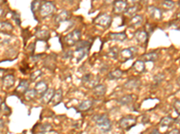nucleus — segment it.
Instances as JSON below:
<instances>
[{
	"instance_id": "obj_39",
	"label": "nucleus",
	"mask_w": 180,
	"mask_h": 134,
	"mask_svg": "<svg viewBox=\"0 0 180 134\" xmlns=\"http://www.w3.org/2000/svg\"><path fill=\"white\" fill-rule=\"evenodd\" d=\"M92 77H93V75L91 73H87V74L83 75V77H82V82L85 83V84H87L91 81Z\"/></svg>"
},
{
	"instance_id": "obj_42",
	"label": "nucleus",
	"mask_w": 180,
	"mask_h": 134,
	"mask_svg": "<svg viewBox=\"0 0 180 134\" xmlns=\"http://www.w3.org/2000/svg\"><path fill=\"white\" fill-rule=\"evenodd\" d=\"M63 57H64L65 59L73 58V51H71V50L65 51V52H64V55H63Z\"/></svg>"
},
{
	"instance_id": "obj_5",
	"label": "nucleus",
	"mask_w": 180,
	"mask_h": 134,
	"mask_svg": "<svg viewBox=\"0 0 180 134\" xmlns=\"http://www.w3.org/2000/svg\"><path fill=\"white\" fill-rule=\"evenodd\" d=\"M136 53H137V48L135 47H128V48H125V49H123L122 51H120L117 59H119L120 62L124 63L126 61L133 59L135 56Z\"/></svg>"
},
{
	"instance_id": "obj_20",
	"label": "nucleus",
	"mask_w": 180,
	"mask_h": 134,
	"mask_svg": "<svg viewBox=\"0 0 180 134\" xmlns=\"http://www.w3.org/2000/svg\"><path fill=\"white\" fill-rule=\"evenodd\" d=\"M29 90V82L27 80H21L18 87L15 89V92L18 94H23Z\"/></svg>"
},
{
	"instance_id": "obj_19",
	"label": "nucleus",
	"mask_w": 180,
	"mask_h": 134,
	"mask_svg": "<svg viewBox=\"0 0 180 134\" xmlns=\"http://www.w3.org/2000/svg\"><path fill=\"white\" fill-rule=\"evenodd\" d=\"M159 59V53L156 51L149 52L146 53L142 56V60L143 62H156Z\"/></svg>"
},
{
	"instance_id": "obj_41",
	"label": "nucleus",
	"mask_w": 180,
	"mask_h": 134,
	"mask_svg": "<svg viewBox=\"0 0 180 134\" xmlns=\"http://www.w3.org/2000/svg\"><path fill=\"white\" fill-rule=\"evenodd\" d=\"M173 107H174L176 113L180 115V100H178H178H175V102H174V104H173Z\"/></svg>"
},
{
	"instance_id": "obj_53",
	"label": "nucleus",
	"mask_w": 180,
	"mask_h": 134,
	"mask_svg": "<svg viewBox=\"0 0 180 134\" xmlns=\"http://www.w3.org/2000/svg\"><path fill=\"white\" fill-rule=\"evenodd\" d=\"M2 103H3V102H2V98H0V106H1V105H2Z\"/></svg>"
},
{
	"instance_id": "obj_4",
	"label": "nucleus",
	"mask_w": 180,
	"mask_h": 134,
	"mask_svg": "<svg viewBox=\"0 0 180 134\" xmlns=\"http://www.w3.org/2000/svg\"><path fill=\"white\" fill-rule=\"evenodd\" d=\"M136 118L133 115H127L120 119L118 122V125L121 129L124 131H130L133 127L136 125Z\"/></svg>"
},
{
	"instance_id": "obj_7",
	"label": "nucleus",
	"mask_w": 180,
	"mask_h": 134,
	"mask_svg": "<svg viewBox=\"0 0 180 134\" xmlns=\"http://www.w3.org/2000/svg\"><path fill=\"white\" fill-rule=\"evenodd\" d=\"M128 7V3L124 0L114 1L113 3V13L114 14H121L125 12Z\"/></svg>"
},
{
	"instance_id": "obj_54",
	"label": "nucleus",
	"mask_w": 180,
	"mask_h": 134,
	"mask_svg": "<svg viewBox=\"0 0 180 134\" xmlns=\"http://www.w3.org/2000/svg\"><path fill=\"white\" fill-rule=\"evenodd\" d=\"M178 5H179V6H180V1H179V2H178Z\"/></svg>"
},
{
	"instance_id": "obj_28",
	"label": "nucleus",
	"mask_w": 180,
	"mask_h": 134,
	"mask_svg": "<svg viewBox=\"0 0 180 134\" xmlns=\"http://www.w3.org/2000/svg\"><path fill=\"white\" fill-rule=\"evenodd\" d=\"M175 120L170 117V116H165L163 117L161 120H160V126L161 128H169L170 126H172V124H174Z\"/></svg>"
},
{
	"instance_id": "obj_23",
	"label": "nucleus",
	"mask_w": 180,
	"mask_h": 134,
	"mask_svg": "<svg viewBox=\"0 0 180 134\" xmlns=\"http://www.w3.org/2000/svg\"><path fill=\"white\" fill-rule=\"evenodd\" d=\"M14 30L13 25L9 21H0V32L10 34Z\"/></svg>"
},
{
	"instance_id": "obj_31",
	"label": "nucleus",
	"mask_w": 180,
	"mask_h": 134,
	"mask_svg": "<svg viewBox=\"0 0 180 134\" xmlns=\"http://www.w3.org/2000/svg\"><path fill=\"white\" fill-rule=\"evenodd\" d=\"M37 96V93L34 89H29L25 93H24V98L27 101H32Z\"/></svg>"
},
{
	"instance_id": "obj_52",
	"label": "nucleus",
	"mask_w": 180,
	"mask_h": 134,
	"mask_svg": "<svg viewBox=\"0 0 180 134\" xmlns=\"http://www.w3.org/2000/svg\"><path fill=\"white\" fill-rule=\"evenodd\" d=\"M177 84H178V86L180 87V76L178 77V79H177Z\"/></svg>"
},
{
	"instance_id": "obj_32",
	"label": "nucleus",
	"mask_w": 180,
	"mask_h": 134,
	"mask_svg": "<svg viewBox=\"0 0 180 134\" xmlns=\"http://www.w3.org/2000/svg\"><path fill=\"white\" fill-rule=\"evenodd\" d=\"M165 79V74L163 73H159L153 77V86L160 85Z\"/></svg>"
},
{
	"instance_id": "obj_15",
	"label": "nucleus",
	"mask_w": 180,
	"mask_h": 134,
	"mask_svg": "<svg viewBox=\"0 0 180 134\" xmlns=\"http://www.w3.org/2000/svg\"><path fill=\"white\" fill-rule=\"evenodd\" d=\"M89 50L83 49V48H76L75 51H73V58H75L76 62H80L88 53Z\"/></svg>"
},
{
	"instance_id": "obj_11",
	"label": "nucleus",
	"mask_w": 180,
	"mask_h": 134,
	"mask_svg": "<svg viewBox=\"0 0 180 134\" xmlns=\"http://www.w3.org/2000/svg\"><path fill=\"white\" fill-rule=\"evenodd\" d=\"M70 17V13L68 11H61L60 13H59L58 14L55 15L54 17V21L56 24H60L64 21H67Z\"/></svg>"
},
{
	"instance_id": "obj_1",
	"label": "nucleus",
	"mask_w": 180,
	"mask_h": 134,
	"mask_svg": "<svg viewBox=\"0 0 180 134\" xmlns=\"http://www.w3.org/2000/svg\"><path fill=\"white\" fill-rule=\"evenodd\" d=\"M92 120L103 133H106L112 130V122L107 115H95Z\"/></svg>"
},
{
	"instance_id": "obj_26",
	"label": "nucleus",
	"mask_w": 180,
	"mask_h": 134,
	"mask_svg": "<svg viewBox=\"0 0 180 134\" xmlns=\"http://www.w3.org/2000/svg\"><path fill=\"white\" fill-rule=\"evenodd\" d=\"M123 75H124V73H123L121 70L116 69V70H114V71H112V72L108 73L107 78H108V80H110V81H115V80L121 79V78L123 77Z\"/></svg>"
},
{
	"instance_id": "obj_25",
	"label": "nucleus",
	"mask_w": 180,
	"mask_h": 134,
	"mask_svg": "<svg viewBox=\"0 0 180 134\" xmlns=\"http://www.w3.org/2000/svg\"><path fill=\"white\" fill-rule=\"evenodd\" d=\"M133 69L137 73H142L145 72V64L142 60H137L134 62L133 64Z\"/></svg>"
},
{
	"instance_id": "obj_48",
	"label": "nucleus",
	"mask_w": 180,
	"mask_h": 134,
	"mask_svg": "<svg viewBox=\"0 0 180 134\" xmlns=\"http://www.w3.org/2000/svg\"><path fill=\"white\" fill-rule=\"evenodd\" d=\"M150 134H161L160 133V131L158 130V129H153L151 132V133Z\"/></svg>"
},
{
	"instance_id": "obj_51",
	"label": "nucleus",
	"mask_w": 180,
	"mask_h": 134,
	"mask_svg": "<svg viewBox=\"0 0 180 134\" xmlns=\"http://www.w3.org/2000/svg\"><path fill=\"white\" fill-rule=\"evenodd\" d=\"M176 18H177L178 20H180V12L179 13H176Z\"/></svg>"
},
{
	"instance_id": "obj_46",
	"label": "nucleus",
	"mask_w": 180,
	"mask_h": 134,
	"mask_svg": "<svg viewBox=\"0 0 180 134\" xmlns=\"http://www.w3.org/2000/svg\"><path fill=\"white\" fill-rule=\"evenodd\" d=\"M41 56V55H37V56H32V62H36L38 60H40V57Z\"/></svg>"
},
{
	"instance_id": "obj_38",
	"label": "nucleus",
	"mask_w": 180,
	"mask_h": 134,
	"mask_svg": "<svg viewBox=\"0 0 180 134\" xmlns=\"http://www.w3.org/2000/svg\"><path fill=\"white\" fill-rule=\"evenodd\" d=\"M0 111L2 112V114H4V115H8L11 113L10 108L6 106V104H5V102L2 103V105L0 106Z\"/></svg>"
},
{
	"instance_id": "obj_50",
	"label": "nucleus",
	"mask_w": 180,
	"mask_h": 134,
	"mask_svg": "<svg viewBox=\"0 0 180 134\" xmlns=\"http://www.w3.org/2000/svg\"><path fill=\"white\" fill-rule=\"evenodd\" d=\"M5 126V122L3 119H0V128H3Z\"/></svg>"
},
{
	"instance_id": "obj_16",
	"label": "nucleus",
	"mask_w": 180,
	"mask_h": 134,
	"mask_svg": "<svg viewBox=\"0 0 180 134\" xmlns=\"http://www.w3.org/2000/svg\"><path fill=\"white\" fill-rule=\"evenodd\" d=\"M15 79L13 74H7L3 78V87L6 90H9L14 85Z\"/></svg>"
},
{
	"instance_id": "obj_35",
	"label": "nucleus",
	"mask_w": 180,
	"mask_h": 134,
	"mask_svg": "<svg viewBox=\"0 0 180 134\" xmlns=\"http://www.w3.org/2000/svg\"><path fill=\"white\" fill-rule=\"evenodd\" d=\"M90 42L87 40H80L77 45H76V48H83V49H87L89 50L90 48Z\"/></svg>"
},
{
	"instance_id": "obj_34",
	"label": "nucleus",
	"mask_w": 180,
	"mask_h": 134,
	"mask_svg": "<svg viewBox=\"0 0 180 134\" xmlns=\"http://www.w3.org/2000/svg\"><path fill=\"white\" fill-rule=\"evenodd\" d=\"M160 4L163 8H165L167 10H171L175 6V2L171 1V0H165V1H162L160 3Z\"/></svg>"
},
{
	"instance_id": "obj_29",
	"label": "nucleus",
	"mask_w": 180,
	"mask_h": 134,
	"mask_svg": "<svg viewBox=\"0 0 180 134\" xmlns=\"http://www.w3.org/2000/svg\"><path fill=\"white\" fill-rule=\"evenodd\" d=\"M139 8H138V5H133V6H128L127 9L125 10V12L124 13L125 16L127 17H134L136 14H137V12H138Z\"/></svg>"
},
{
	"instance_id": "obj_21",
	"label": "nucleus",
	"mask_w": 180,
	"mask_h": 134,
	"mask_svg": "<svg viewBox=\"0 0 180 134\" xmlns=\"http://www.w3.org/2000/svg\"><path fill=\"white\" fill-rule=\"evenodd\" d=\"M55 93L54 89H48V90L41 96V103L42 104H48L50 101H51L53 96Z\"/></svg>"
},
{
	"instance_id": "obj_18",
	"label": "nucleus",
	"mask_w": 180,
	"mask_h": 134,
	"mask_svg": "<svg viewBox=\"0 0 180 134\" xmlns=\"http://www.w3.org/2000/svg\"><path fill=\"white\" fill-rule=\"evenodd\" d=\"M109 39L114 40V41H118V42H123L127 38V35L125 32H119V33H110L108 35Z\"/></svg>"
},
{
	"instance_id": "obj_30",
	"label": "nucleus",
	"mask_w": 180,
	"mask_h": 134,
	"mask_svg": "<svg viewBox=\"0 0 180 134\" xmlns=\"http://www.w3.org/2000/svg\"><path fill=\"white\" fill-rule=\"evenodd\" d=\"M119 48L117 47H113L112 48H110V50L107 52L106 56L109 57V58H113V59H117L118 58V56H119Z\"/></svg>"
},
{
	"instance_id": "obj_13",
	"label": "nucleus",
	"mask_w": 180,
	"mask_h": 134,
	"mask_svg": "<svg viewBox=\"0 0 180 134\" xmlns=\"http://www.w3.org/2000/svg\"><path fill=\"white\" fill-rule=\"evenodd\" d=\"M34 90H35L37 95L41 97L48 90V83L45 81H40L39 82L36 83Z\"/></svg>"
},
{
	"instance_id": "obj_2",
	"label": "nucleus",
	"mask_w": 180,
	"mask_h": 134,
	"mask_svg": "<svg viewBox=\"0 0 180 134\" xmlns=\"http://www.w3.org/2000/svg\"><path fill=\"white\" fill-rule=\"evenodd\" d=\"M81 38V31L79 30H74L73 31L69 32L64 37V43L68 47H73L76 46L79 41Z\"/></svg>"
},
{
	"instance_id": "obj_8",
	"label": "nucleus",
	"mask_w": 180,
	"mask_h": 134,
	"mask_svg": "<svg viewBox=\"0 0 180 134\" xmlns=\"http://www.w3.org/2000/svg\"><path fill=\"white\" fill-rule=\"evenodd\" d=\"M147 12L151 16V18L155 19L157 21H160V20L162 19V13H163V12H162V10L160 8H159L157 6H153V5L149 6L148 9H147Z\"/></svg>"
},
{
	"instance_id": "obj_37",
	"label": "nucleus",
	"mask_w": 180,
	"mask_h": 134,
	"mask_svg": "<svg viewBox=\"0 0 180 134\" xmlns=\"http://www.w3.org/2000/svg\"><path fill=\"white\" fill-rule=\"evenodd\" d=\"M41 75H42V71L41 70H36V71H34V72H32L31 73V81H34L37 79H39Z\"/></svg>"
},
{
	"instance_id": "obj_43",
	"label": "nucleus",
	"mask_w": 180,
	"mask_h": 134,
	"mask_svg": "<svg viewBox=\"0 0 180 134\" xmlns=\"http://www.w3.org/2000/svg\"><path fill=\"white\" fill-rule=\"evenodd\" d=\"M13 19H14V20L15 21V22H16V24H17V25H20V24H21V21H20V16H19V14H18V13H16L15 12H14Z\"/></svg>"
},
{
	"instance_id": "obj_10",
	"label": "nucleus",
	"mask_w": 180,
	"mask_h": 134,
	"mask_svg": "<svg viewBox=\"0 0 180 134\" xmlns=\"http://www.w3.org/2000/svg\"><path fill=\"white\" fill-rule=\"evenodd\" d=\"M142 85V82L139 79L137 78H132V79H129L124 85V89L126 90H136V89H139Z\"/></svg>"
},
{
	"instance_id": "obj_33",
	"label": "nucleus",
	"mask_w": 180,
	"mask_h": 134,
	"mask_svg": "<svg viewBox=\"0 0 180 134\" xmlns=\"http://www.w3.org/2000/svg\"><path fill=\"white\" fill-rule=\"evenodd\" d=\"M38 126V132L40 133H47L49 131L51 130V125L49 124V123H44V124H41Z\"/></svg>"
},
{
	"instance_id": "obj_14",
	"label": "nucleus",
	"mask_w": 180,
	"mask_h": 134,
	"mask_svg": "<svg viewBox=\"0 0 180 134\" xmlns=\"http://www.w3.org/2000/svg\"><path fill=\"white\" fill-rule=\"evenodd\" d=\"M35 37L38 40H41V41H47L50 37V31L48 30H42V29H40V30H37L36 32H35Z\"/></svg>"
},
{
	"instance_id": "obj_40",
	"label": "nucleus",
	"mask_w": 180,
	"mask_h": 134,
	"mask_svg": "<svg viewBox=\"0 0 180 134\" xmlns=\"http://www.w3.org/2000/svg\"><path fill=\"white\" fill-rule=\"evenodd\" d=\"M153 30H154V26H153L152 24L147 22V23L145 24V31H146L148 34H151V33L153 32Z\"/></svg>"
},
{
	"instance_id": "obj_9",
	"label": "nucleus",
	"mask_w": 180,
	"mask_h": 134,
	"mask_svg": "<svg viewBox=\"0 0 180 134\" xmlns=\"http://www.w3.org/2000/svg\"><path fill=\"white\" fill-rule=\"evenodd\" d=\"M134 38L140 44H147L149 39V34L144 30H138L134 33Z\"/></svg>"
},
{
	"instance_id": "obj_47",
	"label": "nucleus",
	"mask_w": 180,
	"mask_h": 134,
	"mask_svg": "<svg viewBox=\"0 0 180 134\" xmlns=\"http://www.w3.org/2000/svg\"><path fill=\"white\" fill-rule=\"evenodd\" d=\"M167 134H180V131L178 130V129L175 128V129L171 130L170 132H169Z\"/></svg>"
},
{
	"instance_id": "obj_49",
	"label": "nucleus",
	"mask_w": 180,
	"mask_h": 134,
	"mask_svg": "<svg viewBox=\"0 0 180 134\" xmlns=\"http://www.w3.org/2000/svg\"><path fill=\"white\" fill-rule=\"evenodd\" d=\"M175 122H176V124H177L178 125H179L180 126V115L178 116V118L175 120Z\"/></svg>"
},
{
	"instance_id": "obj_44",
	"label": "nucleus",
	"mask_w": 180,
	"mask_h": 134,
	"mask_svg": "<svg viewBox=\"0 0 180 134\" xmlns=\"http://www.w3.org/2000/svg\"><path fill=\"white\" fill-rule=\"evenodd\" d=\"M149 122H150V117L147 115H143L142 119V123L143 124H149Z\"/></svg>"
},
{
	"instance_id": "obj_45",
	"label": "nucleus",
	"mask_w": 180,
	"mask_h": 134,
	"mask_svg": "<svg viewBox=\"0 0 180 134\" xmlns=\"http://www.w3.org/2000/svg\"><path fill=\"white\" fill-rule=\"evenodd\" d=\"M5 13H6L5 8L2 4H0V18L4 17V16L5 15Z\"/></svg>"
},
{
	"instance_id": "obj_22",
	"label": "nucleus",
	"mask_w": 180,
	"mask_h": 134,
	"mask_svg": "<svg viewBox=\"0 0 180 134\" xmlns=\"http://www.w3.org/2000/svg\"><path fill=\"white\" fill-rule=\"evenodd\" d=\"M63 91L61 90V88L58 89L57 90H55V93H54V96L51 99V103L53 106H57L59 105L61 101H62V98H63Z\"/></svg>"
},
{
	"instance_id": "obj_3",
	"label": "nucleus",
	"mask_w": 180,
	"mask_h": 134,
	"mask_svg": "<svg viewBox=\"0 0 180 134\" xmlns=\"http://www.w3.org/2000/svg\"><path fill=\"white\" fill-rule=\"evenodd\" d=\"M94 23L97 27L105 30L110 27L112 23V17L107 13H100L97 17L94 19Z\"/></svg>"
},
{
	"instance_id": "obj_12",
	"label": "nucleus",
	"mask_w": 180,
	"mask_h": 134,
	"mask_svg": "<svg viewBox=\"0 0 180 134\" xmlns=\"http://www.w3.org/2000/svg\"><path fill=\"white\" fill-rule=\"evenodd\" d=\"M143 24V16L142 14H136L134 17L131 18L129 26L133 29H137Z\"/></svg>"
},
{
	"instance_id": "obj_17",
	"label": "nucleus",
	"mask_w": 180,
	"mask_h": 134,
	"mask_svg": "<svg viewBox=\"0 0 180 134\" xmlns=\"http://www.w3.org/2000/svg\"><path fill=\"white\" fill-rule=\"evenodd\" d=\"M93 104H94V101L91 100V99L84 100V101H82V102L78 105V112H87V111H88L89 109L92 108Z\"/></svg>"
},
{
	"instance_id": "obj_36",
	"label": "nucleus",
	"mask_w": 180,
	"mask_h": 134,
	"mask_svg": "<svg viewBox=\"0 0 180 134\" xmlns=\"http://www.w3.org/2000/svg\"><path fill=\"white\" fill-rule=\"evenodd\" d=\"M41 4V1H33V2L32 3V4H31V7H32L31 10H32V13L34 14V16H35L37 11H40Z\"/></svg>"
},
{
	"instance_id": "obj_6",
	"label": "nucleus",
	"mask_w": 180,
	"mask_h": 134,
	"mask_svg": "<svg viewBox=\"0 0 180 134\" xmlns=\"http://www.w3.org/2000/svg\"><path fill=\"white\" fill-rule=\"evenodd\" d=\"M55 11V4L50 2V1H45V2H41V7H40V15L42 18L48 17L50 15H51Z\"/></svg>"
},
{
	"instance_id": "obj_24",
	"label": "nucleus",
	"mask_w": 180,
	"mask_h": 134,
	"mask_svg": "<svg viewBox=\"0 0 180 134\" xmlns=\"http://www.w3.org/2000/svg\"><path fill=\"white\" fill-rule=\"evenodd\" d=\"M106 92V86L105 84H98L93 88V93L96 97H103Z\"/></svg>"
},
{
	"instance_id": "obj_27",
	"label": "nucleus",
	"mask_w": 180,
	"mask_h": 134,
	"mask_svg": "<svg viewBox=\"0 0 180 134\" xmlns=\"http://www.w3.org/2000/svg\"><path fill=\"white\" fill-rule=\"evenodd\" d=\"M133 95H124V96L121 97L120 98H118V100H117L118 104H120L122 106H128L131 103H133Z\"/></svg>"
}]
</instances>
